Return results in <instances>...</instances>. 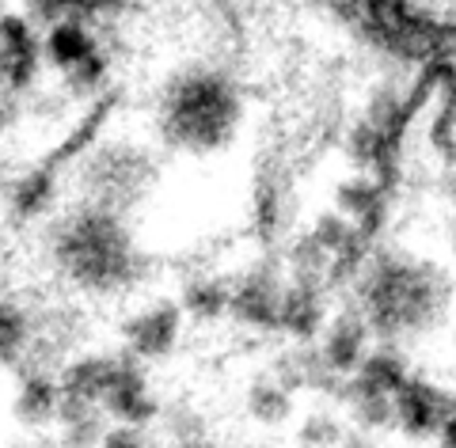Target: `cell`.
<instances>
[{"label": "cell", "instance_id": "1", "mask_svg": "<svg viewBox=\"0 0 456 448\" xmlns=\"http://www.w3.org/2000/svg\"><path fill=\"white\" fill-rule=\"evenodd\" d=\"M445 278L426 263L384 258L362 281V308L369 330L380 338L426 330L445 308Z\"/></svg>", "mask_w": 456, "mask_h": 448}, {"label": "cell", "instance_id": "2", "mask_svg": "<svg viewBox=\"0 0 456 448\" xmlns=\"http://www.w3.org/2000/svg\"><path fill=\"white\" fill-rule=\"evenodd\" d=\"M61 263L88 289H118L134 278V251L118 224L103 213H84L61 232Z\"/></svg>", "mask_w": 456, "mask_h": 448}, {"label": "cell", "instance_id": "3", "mask_svg": "<svg viewBox=\"0 0 456 448\" xmlns=\"http://www.w3.org/2000/svg\"><path fill=\"white\" fill-rule=\"evenodd\" d=\"M167 118H171V134L183 144H191V149H213L232 129L236 99L221 80L194 77L175 88Z\"/></svg>", "mask_w": 456, "mask_h": 448}, {"label": "cell", "instance_id": "4", "mask_svg": "<svg viewBox=\"0 0 456 448\" xmlns=\"http://www.w3.org/2000/svg\"><path fill=\"white\" fill-rule=\"evenodd\" d=\"M449 411H456V399H449L445 392H437V387L426 384V380H411L407 377V384L392 395V422L415 441L434 437Z\"/></svg>", "mask_w": 456, "mask_h": 448}, {"label": "cell", "instance_id": "5", "mask_svg": "<svg viewBox=\"0 0 456 448\" xmlns=\"http://www.w3.org/2000/svg\"><path fill=\"white\" fill-rule=\"evenodd\" d=\"M281 281L270 266H259L255 273H248L236 289H228V312L236 315L240 323L259 327V330H274L278 327V305H281Z\"/></svg>", "mask_w": 456, "mask_h": 448}, {"label": "cell", "instance_id": "6", "mask_svg": "<svg viewBox=\"0 0 456 448\" xmlns=\"http://www.w3.org/2000/svg\"><path fill=\"white\" fill-rule=\"evenodd\" d=\"M369 354V323L365 315H350L342 312L338 320L327 327V338H323V365L335 372V377H354L362 365V357Z\"/></svg>", "mask_w": 456, "mask_h": 448}, {"label": "cell", "instance_id": "7", "mask_svg": "<svg viewBox=\"0 0 456 448\" xmlns=\"http://www.w3.org/2000/svg\"><path fill=\"white\" fill-rule=\"evenodd\" d=\"M278 327L289 330L293 338H316L323 327V300L320 285H301L293 281L289 289H281V305H278Z\"/></svg>", "mask_w": 456, "mask_h": 448}, {"label": "cell", "instance_id": "8", "mask_svg": "<svg viewBox=\"0 0 456 448\" xmlns=\"http://www.w3.org/2000/svg\"><path fill=\"white\" fill-rule=\"evenodd\" d=\"M248 411L255 422L263 426H281L293 414V392L281 380H255L248 392Z\"/></svg>", "mask_w": 456, "mask_h": 448}, {"label": "cell", "instance_id": "9", "mask_svg": "<svg viewBox=\"0 0 456 448\" xmlns=\"http://www.w3.org/2000/svg\"><path fill=\"white\" fill-rule=\"evenodd\" d=\"M354 377H358L362 384H369V387H377V392H384V395H395L399 387L407 384V365L392 350H369Z\"/></svg>", "mask_w": 456, "mask_h": 448}, {"label": "cell", "instance_id": "10", "mask_svg": "<svg viewBox=\"0 0 456 448\" xmlns=\"http://www.w3.org/2000/svg\"><path fill=\"white\" fill-rule=\"evenodd\" d=\"M179 335V312L175 308H156L145 320L134 323V342L141 354H164Z\"/></svg>", "mask_w": 456, "mask_h": 448}, {"label": "cell", "instance_id": "11", "mask_svg": "<svg viewBox=\"0 0 456 448\" xmlns=\"http://www.w3.org/2000/svg\"><path fill=\"white\" fill-rule=\"evenodd\" d=\"M346 399H350V407H354V414H358V422H362L365 429H384V426H392V395H384V392H377V387L362 384L358 377H350Z\"/></svg>", "mask_w": 456, "mask_h": 448}, {"label": "cell", "instance_id": "12", "mask_svg": "<svg viewBox=\"0 0 456 448\" xmlns=\"http://www.w3.org/2000/svg\"><path fill=\"white\" fill-rule=\"evenodd\" d=\"M342 437H346V429H342L338 418H331V414H312V418H305L301 433H297L301 448H335V444H342Z\"/></svg>", "mask_w": 456, "mask_h": 448}, {"label": "cell", "instance_id": "13", "mask_svg": "<svg viewBox=\"0 0 456 448\" xmlns=\"http://www.w3.org/2000/svg\"><path fill=\"white\" fill-rule=\"evenodd\" d=\"M187 308L198 315V320H217V315L228 312V289L221 281H202L187 293Z\"/></svg>", "mask_w": 456, "mask_h": 448}, {"label": "cell", "instance_id": "14", "mask_svg": "<svg viewBox=\"0 0 456 448\" xmlns=\"http://www.w3.org/2000/svg\"><path fill=\"white\" fill-rule=\"evenodd\" d=\"M312 240H316L327 255H342V251H346L350 243H354V228L342 221V216H320Z\"/></svg>", "mask_w": 456, "mask_h": 448}, {"label": "cell", "instance_id": "15", "mask_svg": "<svg viewBox=\"0 0 456 448\" xmlns=\"http://www.w3.org/2000/svg\"><path fill=\"white\" fill-rule=\"evenodd\" d=\"M338 201H342V209H346V213L362 216L369 206H373V194H369V191H362V186H346V191L338 194Z\"/></svg>", "mask_w": 456, "mask_h": 448}, {"label": "cell", "instance_id": "16", "mask_svg": "<svg viewBox=\"0 0 456 448\" xmlns=\"http://www.w3.org/2000/svg\"><path fill=\"white\" fill-rule=\"evenodd\" d=\"M434 437L441 441V448H456V411H449V414H445V422L437 426Z\"/></svg>", "mask_w": 456, "mask_h": 448}, {"label": "cell", "instance_id": "17", "mask_svg": "<svg viewBox=\"0 0 456 448\" xmlns=\"http://www.w3.org/2000/svg\"><path fill=\"white\" fill-rule=\"evenodd\" d=\"M107 448H141V444H137V437H130V433H114L107 441Z\"/></svg>", "mask_w": 456, "mask_h": 448}, {"label": "cell", "instance_id": "18", "mask_svg": "<svg viewBox=\"0 0 456 448\" xmlns=\"http://www.w3.org/2000/svg\"><path fill=\"white\" fill-rule=\"evenodd\" d=\"M191 448H209V444H191Z\"/></svg>", "mask_w": 456, "mask_h": 448}]
</instances>
